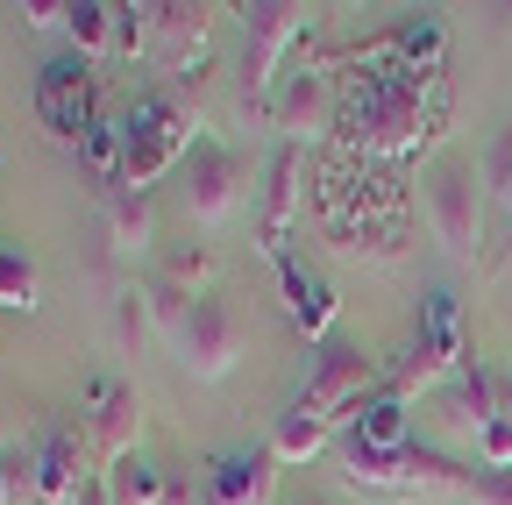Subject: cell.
<instances>
[{
  "instance_id": "29",
  "label": "cell",
  "mask_w": 512,
  "mask_h": 505,
  "mask_svg": "<svg viewBox=\"0 0 512 505\" xmlns=\"http://www.w3.org/2000/svg\"><path fill=\"white\" fill-rule=\"evenodd\" d=\"M0 449H8V413H0Z\"/></svg>"
},
{
  "instance_id": "7",
  "label": "cell",
  "mask_w": 512,
  "mask_h": 505,
  "mask_svg": "<svg viewBox=\"0 0 512 505\" xmlns=\"http://www.w3.org/2000/svg\"><path fill=\"white\" fill-rule=\"evenodd\" d=\"M264 114H271V129H278L292 150H299V143H320V136H335V86H328V72H313V65L285 72Z\"/></svg>"
},
{
  "instance_id": "25",
  "label": "cell",
  "mask_w": 512,
  "mask_h": 505,
  "mask_svg": "<svg viewBox=\"0 0 512 505\" xmlns=\"http://www.w3.org/2000/svg\"><path fill=\"white\" fill-rule=\"evenodd\" d=\"M463 498L470 505H512V470H477Z\"/></svg>"
},
{
  "instance_id": "14",
  "label": "cell",
  "mask_w": 512,
  "mask_h": 505,
  "mask_svg": "<svg viewBox=\"0 0 512 505\" xmlns=\"http://www.w3.org/2000/svg\"><path fill=\"white\" fill-rule=\"evenodd\" d=\"M100 399V456L121 463V456H136V441H143V399L128 392V385H93Z\"/></svg>"
},
{
  "instance_id": "2",
  "label": "cell",
  "mask_w": 512,
  "mask_h": 505,
  "mask_svg": "<svg viewBox=\"0 0 512 505\" xmlns=\"http://www.w3.org/2000/svg\"><path fill=\"white\" fill-rule=\"evenodd\" d=\"M121 136H128V178H121V193H150L171 164H185L192 150H200V143H192V136H200V114H185L171 93H150V100L128 107Z\"/></svg>"
},
{
  "instance_id": "26",
  "label": "cell",
  "mask_w": 512,
  "mask_h": 505,
  "mask_svg": "<svg viewBox=\"0 0 512 505\" xmlns=\"http://www.w3.org/2000/svg\"><path fill=\"white\" fill-rule=\"evenodd\" d=\"M22 22H29L36 36H50V29H72V8H64V0H29Z\"/></svg>"
},
{
  "instance_id": "5",
  "label": "cell",
  "mask_w": 512,
  "mask_h": 505,
  "mask_svg": "<svg viewBox=\"0 0 512 505\" xmlns=\"http://www.w3.org/2000/svg\"><path fill=\"white\" fill-rule=\"evenodd\" d=\"M370 385H377V363H370L363 349H320V363H313V377H306V392H299L292 406L335 434L342 420H356V413L377 399Z\"/></svg>"
},
{
  "instance_id": "13",
  "label": "cell",
  "mask_w": 512,
  "mask_h": 505,
  "mask_svg": "<svg viewBox=\"0 0 512 505\" xmlns=\"http://www.w3.org/2000/svg\"><path fill=\"white\" fill-rule=\"evenodd\" d=\"M278 285H285V306H292V328H299V335H313V342H320V335L335 328V292L320 285L299 257H285V264H278Z\"/></svg>"
},
{
  "instance_id": "19",
  "label": "cell",
  "mask_w": 512,
  "mask_h": 505,
  "mask_svg": "<svg viewBox=\"0 0 512 505\" xmlns=\"http://www.w3.org/2000/svg\"><path fill=\"white\" fill-rule=\"evenodd\" d=\"M114 29H121V8H107V0H79V8H72V29H64V36L79 43V57H100V50L114 43Z\"/></svg>"
},
{
  "instance_id": "30",
  "label": "cell",
  "mask_w": 512,
  "mask_h": 505,
  "mask_svg": "<svg viewBox=\"0 0 512 505\" xmlns=\"http://www.w3.org/2000/svg\"><path fill=\"white\" fill-rule=\"evenodd\" d=\"M505 200H512V178H505Z\"/></svg>"
},
{
  "instance_id": "4",
  "label": "cell",
  "mask_w": 512,
  "mask_h": 505,
  "mask_svg": "<svg viewBox=\"0 0 512 505\" xmlns=\"http://www.w3.org/2000/svg\"><path fill=\"white\" fill-rule=\"evenodd\" d=\"M427 214H434V235L456 264H477L484 249V178L470 157H441L434 164V185H427Z\"/></svg>"
},
{
  "instance_id": "16",
  "label": "cell",
  "mask_w": 512,
  "mask_h": 505,
  "mask_svg": "<svg viewBox=\"0 0 512 505\" xmlns=\"http://www.w3.org/2000/svg\"><path fill=\"white\" fill-rule=\"evenodd\" d=\"M107 235H114V257H143L150 249V193H107Z\"/></svg>"
},
{
  "instance_id": "15",
  "label": "cell",
  "mask_w": 512,
  "mask_h": 505,
  "mask_svg": "<svg viewBox=\"0 0 512 505\" xmlns=\"http://www.w3.org/2000/svg\"><path fill=\"white\" fill-rule=\"evenodd\" d=\"M356 441H370V449H413V427H406V399L399 392H377L363 413H356V427H349Z\"/></svg>"
},
{
  "instance_id": "18",
  "label": "cell",
  "mask_w": 512,
  "mask_h": 505,
  "mask_svg": "<svg viewBox=\"0 0 512 505\" xmlns=\"http://www.w3.org/2000/svg\"><path fill=\"white\" fill-rule=\"evenodd\" d=\"M107 505H164V477L143 456H121L107 463Z\"/></svg>"
},
{
  "instance_id": "17",
  "label": "cell",
  "mask_w": 512,
  "mask_h": 505,
  "mask_svg": "<svg viewBox=\"0 0 512 505\" xmlns=\"http://www.w3.org/2000/svg\"><path fill=\"white\" fill-rule=\"evenodd\" d=\"M441 377H463V370L448 363L434 342H413V349L399 356V370H392V392H399V399H413V392H434Z\"/></svg>"
},
{
  "instance_id": "23",
  "label": "cell",
  "mask_w": 512,
  "mask_h": 505,
  "mask_svg": "<svg viewBox=\"0 0 512 505\" xmlns=\"http://www.w3.org/2000/svg\"><path fill=\"white\" fill-rule=\"evenodd\" d=\"M427 342H434L448 363H456V370H470V363H463V321H456V299H434V306H427Z\"/></svg>"
},
{
  "instance_id": "24",
  "label": "cell",
  "mask_w": 512,
  "mask_h": 505,
  "mask_svg": "<svg viewBox=\"0 0 512 505\" xmlns=\"http://www.w3.org/2000/svg\"><path fill=\"white\" fill-rule=\"evenodd\" d=\"M22 491H36V463H22L15 449H0V505H15Z\"/></svg>"
},
{
  "instance_id": "1",
  "label": "cell",
  "mask_w": 512,
  "mask_h": 505,
  "mask_svg": "<svg viewBox=\"0 0 512 505\" xmlns=\"http://www.w3.org/2000/svg\"><path fill=\"white\" fill-rule=\"evenodd\" d=\"M342 477L370 498H463L477 470L448 463L441 449H370V441H342Z\"/></svg>"
},
{
  "instance_id": "12",
  "label": "cell",
  "mask_w": 512,
  "mask_h": 505,
  "mask_svg": "<svg viewBox=\"0 0 512 505\" xmlns=\"http://www.w3.org/2000/svg\"><path fill=\"white\" fill-rule=\"evenodd\" d=\"M299 178H306V157L292 143H278L271 157V193H264V221H256V242L285 264V242H292V221H299Z\"/></svg>"
},
{
  "instance_id": "11",
  "label": "cell",
  "mask_w": 512,
  "mask_h": 505,
  "mask_svg": "<svg viewBox=\"0 0 512 505\" xmlns=\"http://www.w3.org/2000/svg\"><path fill=\"white\" fill-rule=\"evenodd\" d=\"M86 463H93L86 456V434L79 427H50L43 449H36V498L43 505H79V491L93 484Z\"/></svg>"
},
{
  "instance_id": "21",
  "label": "cell",
  "mask_w": 512,
  "mask_h": 505,
  "mask_svg": "<svg viewBox=\"0 0 512 505\" xmlns=\"http://www.w3.org/2000/svg\"><path fill=\"white\" fill-rule=\"evenodd\" d=\"M0 306H8V313H36V306H43V292H36V264L15 257V249H0Z\"/></svg>"
},
{
  "instance_id": "3",
  "label": "cell",
  "mask_w": 512,
  "mask_h": 505,
  "mask_svg": "<svg viewBox=\"0 0 512 505\" xmlns=\"http://www.w3.org/2000/svg\"><path fill=\"white\" fill-rule=\"evenodd\" d=\"M164 335H171L178 370H185V377H200V385L228 377V370H235V356H242V321H235V306H228V299H214V292L185 299L171 321H164Z\"/></svg>"
},
{
  "instance_id": "9",
  "label": "cell",
  "mask_w": 512,
  "mask_h": 505,
  "mask_svg": "<svg viewBox=\"0 0 512 505\" xmlns=\"http://www.w3.org/2000/svg\"><path fill=\"white\" fill-rule=\"evenodd\" d=\"M36 114H43L50 136L86 143V129H93V79H86V57H57V65H43V79H36Z\"/></svg>"
},
{
  "instance_id": "8",
  "label": "cell",
  "mask_w": 512,
  "mask_h": 505,
  "mask_svg": "<svg viewBox=\"0 0 512 505\" xmlns=\"http://www.w3.org/2000/svg\"><path fill=\"white\" fill-rule=\"evenodd\" d=\"M235 207H242V157L221 150V143H200L192 150V171H185V214L200 228H228Z\"/></svg>"
},
{
  "instance_id": "28",
  "label": "cell",
  "mask_w": 512,
  "mask_h": 505,
  "mask_svg": "<svg viewBox=\"0 0 512 505\" xmlns=\"http://www.w3.org/2000/svg\"><path fill=\"white\" fill-rule=\"evenodd\" d=\"M498 420H512V385H498Z\"/></svg>"
},
{
  "instance_id": "22",
  "label": "cell",
  "mask_w": 512,
  "mask_h": 505,
  "mask_svg": "<svg viewBox=\"0 0 512 505\" xmlns=\"http://www.w3.org/2000/svg\"><path fill=\"white\" fill-rule=\"evenodd\" d=\"M150 292H136V285H128L121 299H114V335H121V349H143L150 342Z\"/></svg>"
},
{
  "instance_id": "20",
  "label": "cell",
  "mask_w": 512,
  "mask_h": 505,
  "mask_svg": "<svg viewBox=\"0 0 512 505\" xmlns=\"http://www.w3.org/2000/svg\"><path fill=\"white\" fill-rule=\"evenodd\" d=\"M320 449H328V427H320V420H306L299 406L278 420V434H271V456L278 463H306V456H320Z\"/></svg>"
},
{
  "instance_id": "10",
  "label": "cell",
  "mask_w": 512,
  "mask_h": 505,
  "mask_svg": "<svg viewBox=\"0 0 512 505\" xmlns=\"http://www.w3.org/2000/svg\"><path fill=\"white\" fill-rule=\"evenodd\" d=\"M192 505H278V456H271V441L249 449V456H221L200 477Z\"/></svg>"
},
{
  "instance_id": "6",
  "label": "cell",
  "mask_w": 512,
  "mask_h": 505,
  "mask_svg": "<svg viewBox=\"0 0 512 505\" xmlns=\"http://www.w3.org/2000/svg\"><path fill=\"white\" fill-rule=\"evenodd\" d=\"M242 36H249V57H242V72H249V100H264L278 93V57L306 36V8H292V0H249L242 8Z\"/></svg>"
},
{
  "instance_id": "27",
  "label": "cell",
  "mask_w": 512,
  "mask_h": 505,
  "mask_svg": "<svg viewBox=\"0 0 512 505\" xmlns=\"http://www.w3.org/2000/svg\"><path fill=\"white\" fill-rule=\"evenodd\" d=\"M79 505H107V477H93V484L79 491Z\"/></svg>"
}]
</instances>
